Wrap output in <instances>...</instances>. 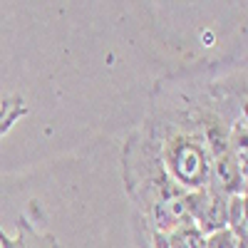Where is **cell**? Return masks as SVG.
<instances>
[{
    "label": "cell",
    "mask_w": 248,
    "mask_h": 248,
    "mask_svg": "<svg viewBox=\"0 0 248 248\" xmlns=\"http://www.w3.org/2000/svg\"><path fill=\"white\" fill-rule=\"evenodd\" d=\"M122 184L147 231L167 233L174 226L191 221L189 194L169 179L156 144L141 127L132 129L122 147Z\"/></svg>",
    "instance_id": "obj_1"
},
{
    "label": "cell",
    "mask_w": 248,
    "mask_h": 248,
    "mask_svg": "<svg viewBox=\"0 0 248 248\" xmlns=\"http://www.w3.org/2000/svg\"><path fill=\"white\" fill-rule=\"evenodd\" d=\"M30 109L25 105V99L20 94H10L0 99V139H3L10 127L25 117ZM0 248H62V243L52 236V233H43L37 231L35 226L25 218V216H17V231L15 236H8L0 226Z\"/></svg>",
    "instance_id": "obj_2"
},
{
    "label": "cell",
    "mask_w": 248,
    "mask_h": 248,
    "mask_svg": "<svg viewBox=\"0 0 248 248\" xmlns=\"http://www.w3.org/2000/svg\"><path fill=\"white\" fill-rule=\"evenodd\" d=\"M229 194H223L214 186H206L201 191L189 194V216L199 226L203 236L226 229V216H229Z\"/></svg>",
    "instance_id": "obj_3"
},
{
    "label": "cell",
    "mask_w": 248,
    "mask_h": 248,
    "mask_svg": "<svg viewBox=\"0 0 248 248\" xmlns=\"http://www.w3.org/2000/svg\"><path fill=\"white\" fill-rule=\"evenodd\" d=\"M167 248H203L206 236L199 231V226L194 221H184L179 226H174L171 231L161 233Z\"/></svg>",
    "instance_id": "obj_4"
},
{
    "label": "cell",
    "mask_w": 248,
    "mask_h": 248,
    "mask_svg": "<svg viewBox=\"0 0 248 248\" xmlns=\"http://www.w3.org/2000/svg\"><path fill=\"white\" fill-rule=\"evenodd\" d=\"M246 194H233L229 199V216H226V229H229L238 243H248V226H246Z\"/></svg>",
    "instance_id": "obj_5"
},
{
    "label": "cell",
    "mask_w": 248,
    "mask_h": 248,
    "mask_svg": "<svg viewBox=\"0 0 248 248\" xmlns=\"http://www.w3.org/2000/svg\"><path fill=\"white\" fill-rule=\"evenodd\" d=\"M236 246H238V241H236V236L229 229L209 233L206 236V243H203V248H236Z\"/></svg>",
    "instance_id": "obj_6"
},
{
    "label": "cell",
    "mask_w": 248,
    "mask_h": 248,
    "mask_svg": "<svg viewBox=\"0 0 248 248\" xmlns=\"http://www.w3.org/2000/svg\"><path fill=\"white\" fill-rule=\"evenodd\" d=\"M236 248H248V243H238V246H236Z\"/></svg>",
    "instance_id": "obj_7"
}]
</instances>
